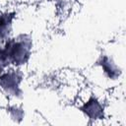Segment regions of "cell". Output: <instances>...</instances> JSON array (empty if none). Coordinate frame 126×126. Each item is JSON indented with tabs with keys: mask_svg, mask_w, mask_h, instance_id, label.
I'll return each instance as SVG.
<instances>
[{
	"mask_svg": "<svg viewBox=\"0 0 126 126\" xmlns=\"http://www.w3.org/2000/svg\"><path fill=\"white\" fill-rule=\"evenodd\" d=\"M28 48L21 41L11 40L3 49H0V61L10 60L16 63H24L28 57Z\"/></svg>",
	"mask_w": 126,
	"mask_h": 126,
	"instance_id": "1",
	"label": "cell"
},
{
	"mask_svg": "<svg viewBox=\"0 0 126 126\" xmlns=\"http://www.w3.org/2000/svg\"><path fill=\"white\" fill-rule=\"evenodd\" d=\"M91 118H99L102 115V108L95 99H91L82 108Z\"/></svg>",
	"mask_w": 126,
	"mask_h": 126,
	"instance_id": "2",
	"label": "cell"
},
{
	"mask_svg": "<svg viewBox=\"0 0 126 126\" xmlns=\"http://www.w3.org/2000/svg\"><path fill=\"white\" fill-rule=\"evenodd\" d=\"M0 82H1L2 87L5 90H7L8 92L16 91V89L18 88V85H19V79L13 73L3 75L0 78Z\"/></svg>",
	"mask_w": 126,
	"mask_h": 126,
	"instance_id": "3",
	"label": "cell"
},
{
	"mask_svg": "<svg viewBox=\"0 0 126 126\" xmlns=\"http://www.w3.org/2000/svg\"><path fill=\"white\" fill-rule=\"evenodd\" d=\"M12 17L10 15H4L0 17V36L3 37L8 32V28L11 24Z\"/></svg>",
	"mask_w": 126,
	"mask_h": 126,
	"instance_id": "4",
	"label": "cell"
},
{
	"mask_svg": "<svg viewBox=\"0 0 126 126\" xmlns=\"http://www.w3.org/2000/svg\"><path fill=\"white\" fill-rule=\"evenodd\" d=\"M102 66H103L104 71L108 74V76L111 77V78H113V77H114V73H116V71L113 69V67L110 65V63H109V62H105V61H103Z\"/></svg>",
	"mask_w": 126,
	"mask_h": 126,
	"instance_id": "5",
	"label": "cell"
}]
</instances>
